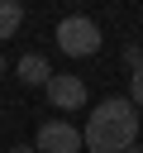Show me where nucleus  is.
<instances>
[{
    "mask_svg": "<svg viewBox=\"0 0 143 153\" xmlns=\"http://www.w3.org/2000/svg\"><path fill=\"white\" fill-rule=\"evenodd\" d=\"M0 72H5V57H0Z\"/></svg>",
    "mask_w": 143,
    "mask_h": 153,
    "instance_id": "9b49d317",
    "label": "nucleus"
},
{
    "mask_svg": "<svg viewBox=\"0 0 143 153\" xmlns=\"http://www.w3.org/2000/svg\"><path fill=\"white\" fill-rule=\"evenodd\" d=\"M43 91H48V100H52L57 110H81V105H86V81H81V76L57 72V76H52Z\"/></svg>",
    "mask_w": 143,
    "mask_h": 153,
    "instance_id": "20e7f679",
    "label": "nucleus"
},
{
    "mask_svg": "<svg viewBox=\"0 0 143 153\" xmlns=\"http://www.w3.org/2000/svg\"><path fill=\"white\" fill-rule=\"evenodd\" d=\"M19 81H29V86H48V81H52V67H48V57H38V53H24V57H19Z\"/></svg>",
    "mask_w": 143,
    "mask_h": 153,
    "instance_id": "39448f33",
    "label": "nucleus"
},
{
    "mask_svg": "<svg viewBox=\"0 0 143 153\" xmlns=\"http://www.w3.org/2000/svg\"><path fill=\"white\" fill-rule=\"evenodd\" d=\"M138 143V115H133V100L124 96H110L95 105V115L86 120V148L91 153H129Z\"/></svg>",
    "mask_w": 143,
    "mask_h": 153,
    "instance_id": "f257e3e1",
    "label": "nucleus"
},
{
    "mask_svg": "<svg viewBox=\"0 0 143 153\" xmlns=\"http://www.w3.org/2000/svg\"><path fill=\"white\" fill-rule=\"evenodd\" d=\"M10 153H38V148H10Z\"/></svg>",
    "mask_w": 143,
    "mask_h": 153,
    "instance_id": "1a4fd4ad",
    "label": "nucleus"
},
{
    "mask_svg": "<svg viewBox=\"0 0 143 153\" xmlns=\"http://www.w3.org/2000/svg\"><path fill=\"white\" fill-rule=\"evenodd\" d=\"M19 19H24V5L19 0H0V38H14Z\"/></svg>",
    "mask_w": 143,
    "mask_h": 153,
    "instance_id": "423d86ee",
    "label": "nucleus"
},
{
    "mask_svg": "<svg viewBox=\"0 0 143 153\" xmlns=\"http://www.w3.org/2000/svg\"><path fill=\"white\" fill-rule=\"evenodd\" d=\"M81 143H86V134L67 120H48L38 129V153H81Z\"/></svg>",
    "mask_w": 143,
    "mask_h": 153,
    "instance_id": "7ed1b4c3",
    "label": "nucleus"
},
{
    "mask_svg": "<svg viewBox=\"0 0 143 153\" xmlns=\"http://www.w3.org/2000/svg\"><path fill=\"white\" fill-rule=\"evenodd\" d=\"M129 81H133V96H129V100H133V105H143V72H133Z\"/></svg>",
    "mask_w": 143,
    "mask_h": 153,
    "instance_id": "6e6552de",
    "label": "nucleus"
},
{
    "mask_svg": "<svg viewBox=\"0 0 143 153\" xmlns=\"http://www.w3.org/2000/svg\"><path fill=\"white\" fill-rule=\"evenodd\" d=\"M124 62H129L133 72H143V48H138V43H129V48H124Z\"/></svg>",
    "mask_w": 143,
    "mask_h": 153,
    "instance_id": "0eeeda50",
    "label": "nucleus"
},
{
    "mask_svg": "<svg viewBox=\"0 0 143 153\" xmlns=\"http://www.w3.org/2000/svg\"><path fill=\"white\" fill-rule=\"evenodd\" d=\"M129 153H143V143H133V148H129Z\"/></svg>",
    "mask_w": 143,
    "mask_h": 153,
    "instance_id": "9d476101",
    "label": "nucleus"
},
{
    "mask_svg": "<svg viewBox=\"0 0 143 153\" xmlns=\"http://www.w3.org/2000/svg\"><path fill=\"white\" fill-rule=\"evenodd\" d=\"M57 48H62L67 57H91V53L100 48V29H95V19H86V14H67V19H57Z\"/></svg>",
    "mask_w": 143,
    "mask_h": 153,
    "instance_id": "f03ea898",
    "label": "nucleus"
}]
</instances>
